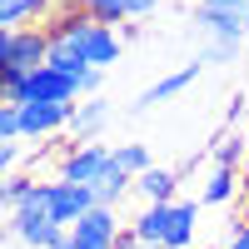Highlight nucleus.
Here are the masks:
<instances>
[{
    "instance_id": "1",
    "label": "nucleus",
    "mask_w": 249,
    "mask_h": 249,
    "mask_svg": "<svg viewBox=\"0 0 249 249\" xmlns=\"http://www.w3.org/2000/svg\"><path fill=\"white\" fill-rule=\"evenodd\" d=\"M5 105H80V80L40 65L30 75L5 70Z\"/></svg>"
},
{
    "instance_id": "2",
    "label": "nucleus",
    "mask_w": 249,
    "mask_h": 249,
    "mask_svg": "<svg viewBox=\"0 0 249 249\" xmlns=\"http://www.w3.org/2000/svg\"><path fill=\"white\" fill-rule=\"evenodd\" d=\"M70 25V35H75V45H80V55H85V65L90 70H110V65H120V55H124V35L115 30V25H100V20H90V10H75V15H60Z\"/></svg>"
},
{
    "instance_id": "3",
    "label": "nucleus",
    "mask_w": 249,
    "mask_h": 249,
    "mask_svg": "<svg viewBox=\"0 0 249 249\" xmlns=\"http://www.w3.org/2000/svg\"><path fill=\"white\" fill-rule=\"evenodd\" d=\"M195 25H199L204 40H210L204 55H199L204 65H234V55L244 45V15H214V10L195 5Z\"/></svg>"
},
{
    "instance_id": "4",
    "label": "nucleus",
    "mask_w": 249,
    "mask_h": 249,
    "mask_svg": "<svg viewBox=\"0 0 249 249\" xmlns=\"http://www.w3.org/2000/svg\"><path fill=\"white\" fill-rule=\"evenodd\" d=\"M110 164H115V144H100V140L70 144V150H60V160H55V179H70V184L95 190V179L105 175Z\"/></svg>"
},
{
    "instance_id": "5",
    "label": "nucleus",
    "mask_w": 249,
    "mask_h": 249,
    "mask_svg": "<svg viewBox=\"0 0 249 249\" xmlns=\"http://www.w3.org/2000/svg\"><path fill=\"white\" fill-rule=\"evenodd\" d=\"M50 60V30L45 25H30V30H0V65L30 75Z\"/></svg>"
},
{
    "instance_id": "6",
    "label": "nucleus",
    "mask_w": 249,
    "mask_h": 249,
    "mask_svg": "<svg viewBox=\"0 0 249 249\" xmlns=\"http://www.w3.org/2000/svg\"><path fill=\"white\" fill-rule=\"evenodd\" d=\"M70 239H75V249H120V239H124V219H120V210L95 204V210L70 230Z\"/></svg>"
},
{
    "instance_id": "7",
    "label": "nucleus",
    "mask_w": 249,
    "mask_h": 249,
    "mask_svg": "<svg viewBox=\"0 0 249 249\" xmlns=\"http://www.w3.org/2000/svg\"><path fill=\"white\" fill-rule=\"evenodd\" d=\"M95 210V190H85V184H70V179H55L50 175V219L60 224V230H75L80 219H85Z\"/></svg>"
},
{
    "instance_id": "8",
    "label": "nucleus",
    "mask_w": 249,
    "mask_h": 249,
    "mask_svg": "<svg viewBox=\"0 0 249 249\" xmlns=\"http://www.w3.org/2000/svg\"><path fill=\"white\" fill-rule=\"evenodd\" d=\"M75 105H20V140L50 144L60 130H70Z\"/></svg>"
},
{
    "instance_id": "9",
    "label": "nucleus",
    "mask_w": 249,
    "mask_h": 249,
    "mask_svg": "<svg viewBox=\"0 0 249 249\" xmlns=\"http://www.w3.org/2000/svg\"><path fill=\"white\" fill-rule=\"evenodd\" d=\"M110 124V100L105 95H90V100H80L75 105V115H70V140H80V144H90V140H100V130Z\"/></svg>"
},
{
    "instance_id": "10",
    "label": "nucleus",
    "mask_w": 249,
    "mask_h": 249,
    "mask_svg": "<svg viewBox=\"0 0 249 249\" xmlns=\"http://www.w3.org/2000/svg\"><path fill=\"white\" fill-rule=\"evenodd\" d=\"M55 0H0V30H30L40 20H55Z\"/></svg>"
},
{
    "instance_id": "11",
    "label": "nucleus",
    "mask_w": 249,
    "mask_h": 249,
    "mask_svg": "<svg viewBox=\"0 0 249 249\" xmlns=\"http://www.w3.org/2000/svg\"><path fill=\"white\" fill-rule=\"evenodd\" d=\"M199 234V199H175L164 224V249H190Z\"/></svg>"
},
{
    "instance_id": "12",
    "label": "nucleus",
    "mask_w": 249,
    "mask_h": 249,
    "mask_svg": "<svg viewBox=\"0 0 249 249\" xmlns=\"http://www.w3.org/2000/svg\"><path fill=\"white\" fill-rule=\"evenodd\" d=\"M10 234H15L20 249H55L70 230H60L50 214H35V219H10Z\"/></svg>"
},
{
    "instance_id": "13",
    "label": "nucleus",
    "mask_w": 249,
    "mask_h": 249,
    "mask_svg": "<svg viewBox=\"0 0 249 249\" xmlns=\"http://www.w3.org/2000/svg\"><path fill=\"white\" fill-rule=\"evenodd\" d=\"M199 70H204V60L195 55V60H190V65H184V70H175V75H164V80H155V85H150V90L140 95V110H155V105H164V100H175V95H184V90H190L195 80H199Z\"/></svg>"
},
{
    "instance_id": "14",
    "label": "nucleus",
    "mask_w": 249,
    "mask_h": 249,
    "mask_svg": "<svg viewBox=\"0 0 249 249\" xmlns=\"http://www.w3.org/2000/svg\"><path fill=\"white\" fill-rule=\"evenodd\" d=\"M135 195L144 204H175L179 199V175L175 170H164V164H155V170H144L135 179Z\"/></svg>"
},
{
    "instance_id": "15",
    "label": "nucleus",
    "mask_w": 249,
    "mask_h": 249,
    "mask_svg": "<svg viewBox=\"0 0 249 249\" xmlns=\"http://www.w3.org/2000/svg\"><path fill=\"white\" fill-rule=\"evenodd\" d=\"M10 219H35V214H50V179H25V184H20V199L10 204V210H5Z\"/></svg>"
},
{
    "instance_id": "16",
    "label": "nucleus",
    "mask_w": 249,
    "mask_h": 249,
    "mask_svg": "<svg viewBox=\"0 0 249 249\" xmlns=\"http://www.w3.org/2000/svg\"><path fill=\"white\" fill-rule=\"evenodd\" d=\"M130 190H135V175H124V170H115V164H110V170L95 179V204H105V210H120V199L130 195Z\"/></svg>"
},
{
    "instance_id": "17",
    "label": "nucleus",
    "mask_w": 249,
    "mask_h": 249,
    "mask_svg": "<svg viewBox=\"0 0 249 249\" xmlns=\"http://www.w3.org/2000/svg\"><path fill=\"white\" fill-rule=\"evenodd\" d=\"M244 184V175L239 170H210V179H204V190H199V204H230L234 199V190Z\"/></svg>"
},
{
    "instance_id": "18",
    "label": "nucleus",
    "mask_w": 249,
    "mask_h": 249,
    "mask_svg": "<svg viewBox=\"0 0 249 249\" xmlns=\"http://www.w3.org/2000/svg\"><path fill=\"white\" fill-rule=\"evenodd\" d=\"M115 170H124V175H144V170H155V155H150V144H140V140H130V144H115Z\"/></svg>"
},
{
    "instance_id": "19",
    "label": "nucleus",
    "mask_w": 249,
    "mask_h": 249,
    "mask_svg": "<svg viewBox=\"0 0 249 249\" xmlns=\"http://www.w3.org/2000/svg\"><path fill=\"white\" fill-rule=\"evenodd\" d=\"M244 135L234 130V135H224L219 144H214V164H219V170H239V160H244Z\"/></svg>"
},
{
    "instance_id": "20",
    "label": "nucleus",
    "mask_w": 249,
    "mask_h": 249,
    "mask_svg": "<svg viewBox=\"0 0 249 249\" xmlns=\"http://www.w3.org/2000/svg\"><path fill=\"white\" fill-rule=\"evenodd\" d=\"M90 20H100V25H124V10H120V0H95V5H85Z\"/></svg>"
},
{
    "instance_id": "21",
    "label": "nucleus",
    "mask_w": 249,
    "mask_h": 249,
    "mask_svg": "<svg viewBox=\"0 0 249 249\" xmlns=\"http://www.w3.org/2000/svg\"><path fill=\"white\" fill-rule=\"evenodd\" d=\"M160 5H164V0H120V10H124V20H130V25L150 20V15H155Z\"/></svg>"
},
{
    "instance_id": "22",
    "label": "nucleus",
    "mask_w": 249,
    "mask_h": 249,
    "mask_svg": "<svg viewBox=\"0 0 249 249\" xmlns=\"http://www.w3.org/2000/svg\"><path fill=\"white\" fill-rule=\"evenodd\" d=\"M20 140V105H0V144Z\"/></svg>"
},
{
    "instance_id": "23",
    "label": "nucleus",
    "mask_w": 249,
    "mask_h": 249,
    "mask_svg": "<svg viewBox=\"0 0 249 249\" xmlns=\"http://www.w3.org/2000/svg\"><path fill=\"white\" fill-rule=\"evenodd\" d=\"M199 10H214V15H244L249 0H199Z\"/></svg>"
},
{
    "instance_id": "24",
    "label": "nucleus",
    "mask_w": 249,
    "mask_h": 249,
    "mask_svg": "<svg viewBox=\"0 0 249 249\" xmlns=\"http://www.w3.org/2000/svg\"><path fill=\"white\" fill-rule=\"evenodd\" d=\"M25 140H10V144H0V164H5V175H15V164L25 160V150H20Z\"/></svg>"
},
{
    "instance_id": "25",
    "label": "nucleus",
    "mask_w": 249,
    "mask_h": 249,
    "mask_svg": "<svg viewBox=\"0 0 249 249\" xmlns=\"http://www.w3.org/2000/svg\"><path fill=\"white\" fill-rule=\"evenodd\" d=\"M100 85H105V70H85V75H80V100L100 95Z\"/></svg>"
},
{
    "instance_id": "26",
    "label": "nucleus",
    "mask_w": 249,
    "mask_h": 249,
    "mask_svg": "<svg viewBox=\"0 0 249 249\" xmlns=\"http://www.w3.org/2000/svg\"><path fill=\"white\" fill-rule=\"evenodd\" d=\"M224 249H249V219L230 224V239H224Z\"/></svg>"
},
{
    "instance_id": "27",
    "label": "nucleus",
    "mask_w": 249,
    "mask_h": 249,
    "mask_svg": "<svg viewBox=\"0 0 249 249\" xmlns=\"http://www.w3.org/2000/svg\"><path fill=\"white\" fill-rule=\"evenodd\" d=\"M120 249H164V244H144V239H135L130 230H124V239H120Z\"/></svg>"
},
{
    "instance_id": "28",
    "label": "nucleus",
    "mask_w": 249,
    "mask_h": 249,
    "mask_svg": "<svg viewBox=\"0 0 249 249\" xmlns=\"http://www.w3.org/2000/svg\"><path fill=\"white\" fill-rule=\"evenodd\" d=\"M239 204H244V219H249V170H244V184H239Z\"/></svg>"
},
{
    "instance_id": "29",
    "label": "nucleus",
    "mask_w": 249,
    "mask_h": 249,
    "mask_svg": "<svg viewBox=\"0 0 249 249\" xmlns=\"http://www.w3.org/2000/svg\"><path fill=\"white\" fill-rule=\"evenodd\" d=\"M55 249H75V239H70V234H65V239H60V244H55Z\"/></svg>"
},
{
    "instance_id": "30",
    "label": "nucleus",
    "mask_w": 249,
    "mask_h": 249,
    "mask_svg": "<svg viewBox=\"0 0 249 249\" xmlns=\"http://www.w3.org/2000/svg\"><path fill=\"white\" fill-rule=\"evenodd\" d=\"M244 45H249V10H244Z\"/></svg>"
},
{
    "instance_id": "31",
    "label": "nucleus",
    "mask_w": 249,
    "mask_h": 249,
    "mask_svg": "<svg viewBox=\"0 0 249 249\" xmlns=\"http://www.w3.org/2000/svg\"><path fill=\"white\" fill-rule=\"evenodd\" d=\"M85 5H95V0H80V10H85Z\"/></svg>"
}]
</instances>
